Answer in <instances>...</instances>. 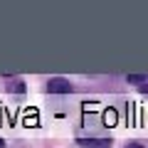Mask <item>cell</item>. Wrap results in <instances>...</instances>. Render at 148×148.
<instances>
[{
	"instance_id": "6da1fadb",
	"label": "cell",
	"mask_w": 148,
	"mask_h": 148,
	"mask_svg": "<svg viewBox=\"0 0 148 148\" xmlns=\"http://www.w3.org/2000/svg\"><path fill=\"white\" fill-rule=\"evenodd\" d=\"M47 91H52V94H69L72 91V84L67 79H62V77H54V79L47 82Z\"/></svg>"
},
{
	"instance_id": "8992f818",
	"label": "cell",
	"mask_w": 148,
	"mask_h": 148,
	"mask_svg": "<svg viewBox=\"0 0 148 148\" xmlns=\"http://www.w3.org/2000/svg\"><path fill=\"white\" fill-rule=\"evenodd\" d=\"M0 148H5V141H3V138H0Z\"/></svg>"
},
{
	"instance_id": "277c9868",
	"label": "cell",
	"mask_w": 148,
	"mask_h": 148,
	"mask_svg": "<svg viewBox=\"0 0 148 148\" xmlns=\"http://www.w3.org/2000/svg\"><path fill=\"white\" fill-rule=\"evenodd\" d=\"M8 89H12V91H25V86H22V82H20V79H15L12 84H8Z\"/></svg>"
},
{
	"instance_id": "5b68a950",
	"label": "cell",
	"mask_w": 148,
	"mask_h": 148,
	"mask_svg": "<svg viewBox=\"0 0 148 148\" xmlns=\"http://www.w3.org/2000/svg\"><path fill=\"white\" fill-rule=\"evenodd\" d=\"M123 148H143L141 143H128V146H123Z\"/></svg>"
},
{
	"instance_id": "7a4b0ae2",
	"label": "cell",
	"mask_w": 148,
	"mask_h": 148,
	"mask_svg": "<svg viewBox=\"0 0 148 148\" xmlns=\"http://www.w3.org/2000/svg\"><path fill=\"white\" fill-rule=\"evenodd\" d=\"M79 148H111L109 138H79Z\"/></svg>"
},
{
	"instance_id": "3957f363",
	"label": "cell",
	"mask_w": 148,
	"mask_h": 148,
	"mask_svg": "<svg viewBox=\"0 0 148 148\" xmlns=\"http://www.w3.org/2000/svg\"><path fill=\"white\" fill-rule=\"evenodd\" d=\"M128 82H133V84H138L143 91H148V77H138V74H131V77H128Z\"/></svg>"
}]
</instances>
